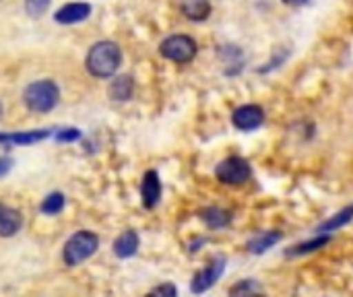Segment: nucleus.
I'll return each instance as SVG.
<instances>
[{"label":"nucleus","instance_id":"obj_26","mask_svg":"<svg viewBox=\"0 0 353 297\" xmlns=\"http://www.w3.org/2000/svg\"><path fill=\"white\" fill-rule=\"evenodd\" d=\"M0 116H2V103H0Z\"/></svg>","mask_w":353,"mask_h":297},{"label":"nucleus","instance_id":"obj_5","mask_svg":"<svg viewBox=\"0 0 353 297\" xmlns=\"http://www.w3.org/2000/svg\"><path fill=\"white\" fill-rule=\"evenodd\" d=\"M215 176H217V180L223 182V184L238 186V184H244V182L250 180L252 170H250V163H248L244 157L232 155V157L223 159V161L217 165Z\"/></svg>","mask_w":353,"mask_h":297},{"label":"nucleus","instance_id":"obj_15","mask_svg":"<svg viewBox=\"0 0 353 297\" xmlns=\"http://www.w3.org/2000/svg\"><path fill=\"white\" fill-rule=\"evenodd\" d=\"M182 12L192 21H205L211 12V4L209 0H184Z\"/></svg>","mask_w":353,"mask_h":297},{"label":"nucleus","instance_id":"obj_12","mask_svg":"<svg viewBox=\"0 0 353 297\" xmlns=\"http://www.w3.org/2000/svg\"><path fill=\"white\" fill-rule=\"evenodd\" d=\"M137 250H139V236L132 229L122 232L114 242V254L118 258H130L137 254Z\"/></svg>","mask_w":353,"mask_h":297},{"label":"nucleus","instance_id":"obj_25","mask_svg":"<svg viewBox=\"0 0 353 297\" xmlns=\"http://www.w3.org/2000/svg\"><path fill=\"white\" fill-rule=\"evenodd\" d=\"M285 4H304L306 0H283Z\"/></svg>","mask_w":353,"mask_h":297},{"label":"nucleus","instance_id":"obj_11","mask_svg":"<svg viewBox=\"0 0 353 297\" xmlns=\"http://www.w3.org/2000/svg\"><path fill=\"white\" fill-rule=\"evenodd\" d=\"M21 227H23L21 213L0 203V238H12Z\"/></svg>","mask_w":353,"mask_h":297},{"label":"nucleus","instance_id":"obj_20","mask_svg":"<svg viewBox=\"0 0 353 297\" xmlns=\"http://www.w3.org/2000/svg\"><path fill=\"white\" fill-rule=\"evenodd\" d=\"M62 209H64V194L62 192H52L41 203V213H46V215H58Z\"/></svg>","mask_w":353,"mask_h":297},{"label":"nucleus","instance_id":"obj_4","mask_svg":"<svg viewBox=\"0 0 353 297\" xmlns=\"http://www.w3.org/2000/svg\"><path fill=\"white\" fill-rule=\"evenodd\" d=\"M196 41L188 35H170L159 43V54L165 60L186 64L196 56Z\"/></svg>","mask_w":353,"mask_h":297},{"label":"nucleus","instance_id":"obj_1","mask_svg":"<svg viewBox=\"0 0 353 297\" xmlns=\"http://www.w3.org/2000/svg\"><path fill=\"white\" fill-rule=\"evenodd\" d=\"M120 62H122V50L116 41L93 43L85 58L87 70L97 79H110L112 74H116V70L120 68Z\"/></svg>","mask_w":353,"mask_h":297},{"label":"nucleus","instance_id":"obj_7","mask_svg":"<svg viewBox=\"0 0 353 297\" xmlns=\"http://www.w3.org/2000/svg\"><path fill=\"white\" fill-rule=\"evenodd\" d=\"M232 122L238 130H254L265 122V112L261 105H242L232 114Z\"/></svg>","mask_w":353,"mask_h":297},{"label":"nucleus","instance_id":"obj_16","mask_svg":"<svg viewBox=\"0 0 353 297\" xmlns=\"http://www.w3.org/2000/svg\"><path fill=\"white\" fill-rule=\"evenodd\" d=\"M281 238H283V236H281L279 232H267V234L254 238L252 242H248V252H252V254H265V252H267L269 248H273Z\"/></svg>","mask_w":353,"mask_h":297},{"label":"nucleus","instance_id":"obj_2","mask_svg":"<svg viewBox=\"0 0 353 297\" xmlns=\"http://www.w3.org/2000/svg\"><path fill=\"white\" fill-rule=\"evenodd\" d=\"M58 97H60L58 85L54 81H48V79L31 83L23 93L25 105L35 114H46V112L54 110L58 103Z\"/></svg>","mask_w":353,"mask_h":297},{"label":"nucleus","instance_id":"obj_10","mask_svg":"<svg viewBox=\"0 0 353 297\" xmlns=\"http://www.w3.org/2000/svg\"><path fill=\"white\" fill-rule=\"evenodd\" d=\"M50 136V130H25V132H0V145H35Z\"/></svg>","mask_w":353,"mask_h":297},{"label":"nucleus","instance_id":"obj_8","mask_svg":"<svg viewBox=\"0 0 353 297\" xmlns=\"http://www.w3.org/2000/svg\"><path fill=\"white\" fill-rule=\"evenodd\" d=\"M89 14H91V6L87 2H68L56 10L54 19L62 25H74V23L85 21Z\"/></svg>","mask_w":353,"mask_h":297},{"label":"nucleus","instance_id":"obj_9","mask_svg":"<svg viewBox=\"0 0 353 297\" xmlns=\"http://www.w3.org/2000/svg\"><path fill=\"white\" fill-rule=\"evenodd\" d=\"M141 196H143V205L147 209H153L159 198H161V182H159V176L157 172L149 170L145 176H143V182H141Z\"/></svg>","mask_w":353,"mask_h":297},{"label":"nucleus","instance_id":"obj_6","mask_svg":"<svg viewBox=\"0 0 353 297\" xmlns=\"http://www.w3.org/2000/svg\"><path fill=\"white\" fill-rule=\"evenodd\" d=\"M225 265H228V258H225V256H219V254L213 256L205 269H201L199 273H194L192 283H190L192 294L201 296V294L209 291V289L221 279V275L225 273Z\"/></svg>","mask_w":353,"mask_h":297},{"label":"nucleus","instance_id":"obj_18","mask_svg":"<svg viewBox=\"0 0 353 297\" xmlns=\"http://www.w3.org/2000/svg\"><path fill=\"white\" fill-rule=\"evenodd\" d=\"M329 242H331V236H321V238H314V240H310V242H304V244H298V246L290 248L285 254H288V256H300V254H308V252H314V250H319V248L327 246Z\"/></svg>","mask_w":353,"mask_h":297},{"label":"nucleus","instance_id":"obj_14","mask_svg":"<svg viewBox=\"0 0 353 297\" xmlns=\"http://www.w3.org/2000/svg\"><path fill=\"white\" fill-rule=\"evenodd\" d=\"M203 221L211 227V229H221V227H228L232 223V215L219 207H209L201 213Z\"/></svg>","mask_w":353,"mask_h":297},{"label":"nucleus","instance_id":"obj_19","mask_svg":"<svg viewBox=\"0 0 353 297\" xmlns=\"http://www.w3.org/2000/svg\"><path fill=\"white\" fill-rule=\"evenodd\" d=\"M352 215H353V207H345L341 213H337L335 217H331L329 221H325L323 225H319V234L321 232H335V229H339V227H343V225H347L350 221H352Z\"/></svg>","mask_w":353,"mask_h":297},{"label":"nucleus","instance_id":"obj_3","mask_svg":"<svg viewBox=\"0 0 353 297\" xmlns=\"http://www.w3.org/2000/svg\"><path fill=\"white\" fill-rule=\"evenodd\" d=\"M99 248V238L93 232H77L74 236L68 238V242L64 244L62 250V258L68 267H77L81 263H85L89 256H93Z\"/></svg>","mask_w":353,"mask_h":297},{"label":"nucleus","instance_id":"obj_22","mask_svg":"<svg viewBox=\"0 0 353 297\" xmlns=\"http://www.w3.org/2000/svg\"><path fill=\"white\" fill-rule=\"evenodd\" d=\"M145 297H178V289L172 283H161L153 291H149Z\"/></svg>","mask_w":353,"mask_h":297},{"label":"nucleus","instance_id":"obj_21","mask_svg":"<svg viewBox=\"0 0 353 297\" xmlns=\"http://www.w3.org/2000/svg\"><path fill=\"white\" fill-rule=\"evenodd\" d=\"M48 6H50V0H25V10L33 19L41 17L48 10Z\"/></svg>","mask_w":353,"mask_h":297},{"label":"nucleus","instance_id":"obj_24","mask_svg":"<svg viewBox=\"0 0 353 297\" xmlns=\"http://www.w3.org/2000/svg\"><path fill=\"white\" fill-rule=\"evenodd\" d=\"M12 167V159L10 157H0V178L6 176Z\"/></svg>","mask_w":353,"mask_h":297},{"label":"nucleus","instance_id":"obj_17","mask_svg":"<svg viewBox=\"0 0 353 297\" xmlns=\"http://www.w3.org/2000/svg\"><path fill=\"white\" fill-rule=\"evenodd\" d=\"M230 297H267L261 283H256L254 279H244L240 283H236L230 289Z\"/></svg>","mask_w":353,"mask_h":297},{"label":"nucleus","instance_id":"obj_13","mask_svg":"<svg viewBox=\"0 0 353 297\" xmlns=\"http://www.w3.org/2000/svg\"><path fill=\"white\" fill-rule=\"evenodd\" d=\"M132 93H134V79L130 74H122L114 79V83L110 85V95L116 101H128Z\"/></svg>","mask_w":353,"mask_h":297},{"label":"nucleus","instance_id":"obj_23","mask_svg":"<svg viewBox=\"0 0 353 297\" xmlns=\"http://www.w3.org/2000/svg\"><path fill=\"white\" fill-rule=\"evenodd\" d=\"M81 139V130L79 128H62L56 132V141L60 143H72V141H79Z\"/></svg>","mask_w":353,"mask_h":297}]
</instances>
